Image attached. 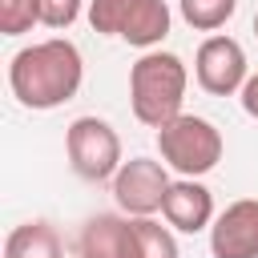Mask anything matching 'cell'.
<instances>
[{
  "instance_id": "8992f818",
  "label": "cell",
  "mask_w": 258,
  "mask_h": 258,
  "mask_svg": "<svg viewBox=\"0 0 258 258\" xmlns=\"http://www.w3.org/2000/svg\"><path fill=\"white\" fill-rule=\"evenodd\" d=\"M169 194V165L153 157H129L113 177V198L129 218H153Z\"/></svg>"
},
{
  "instance_id": "3957f363",
  "label": "cell",
  "mask_w": 258,
  "mask_h": 258,
  "mask_svg": "<svg viewBox=\"0 0 258 258\" xmlns=\"http://www.w3.org/2000/svg\"><path fill=\"white\" fill-rule=\"evenodd\" d=\"M169 4L165 0H89V24L101 36L129 40L137 48L161 44L169 36Z\"/></svg>"
},
{
  "instance_id": "2e32d148",
  "label": "cell",
  "mask_w": 258,
  "mask_h": 258,
  "mask_svg": "<svg viewBox=\"0 0 258 258\" xmlns=\"http://www.w3.org/2000/svg\"><path fill=\"white\" fill-rule=\"evenodd\" d=\"M238 97H242V109L258 121V73H250V81L242 85V93H238Z\"/></svg>"
},
{
  "instance_id": "277c9868",
  "label": "cell",
  "mask_w": 258,
  "mask_h": 258,
  "mask_svg": "<svg viewBox=\"0 0 258 258\" xmlns=\"http://www.w3.org/2000/svg\"><path fill=\"white\" fill-rule=\"evenodd\" d=\"M157 149L161 161L169 169H177L181 177H202L222 161V133L214 121L198 117V113H181L169 125L157 129Z\"/></svg>"
},
{
  "instance_id": "4fadbf2b",
  "label": "cell",
  "mask_w": 258,
  "mask_h": 258,
  "mask_svg": "<svg viewBox=\"0 0 258 258\" xmlns=\"http://www.w3.org/2000/svg\"><path fill=\"white\" fill-rule=\"evenodd\" d=\"M137 230V258H177V238L169 226L153 218H133Z\"/></svg>"
},
{
  "instance_id": "e0dca14e",
  "label": "cell",
  "mask_w": 258,
  "mask_h": 258,
  "mask_svg": "<svg viewBox=\"0 0 258 258\" xmlns=\"http://www.w3.org/2000/svg\"><path fill=\"white\" fill-rule=\"evenodd\" d=\"M254 36H258V12H254Z\"/></svg>"
},
{
  "instance_id": "9c48e42d",
  "label": "cell",
  "mask_w": 258,
  "mask_h": 258,
  "mask_svg": "<svg viewBox=\"0 0 258 258\" xmlns=\"http://www.w3.org/2000/svg\"><path fill=\"white\" fill-rule=\"evenodd\" d=\"M161 214H165L169 230H177V234L210 230L214 226V194L198 177H177V181H169V194H165Z\"/></svg>"
},
{
  "instance_id": "5b68a950",
  "label": "cell",
  "mask_w": 258,
  "mask_h": 258,
  "mask_svg": "<svg viewBox=\"0 0 258 258\" xmlns=\"http://www.w3.org/2000/svg\"><path fill=\"white\" fill-rule=\"evenodd\" d=\"M64 153H69V165L85 181H109L125 165L121 137L105 117H77L64 129Z\"/></svg>"
},
{
  "instance_id": "30bf717a",
  "label": "cell",
  "mask_w": 258,
  "mask_h": 258,
  "mask_svg": "<svg viewBox=\"0 0 258 258\" xmlns=\"http://www.w3.org/2000/svg\"><path fill=\"white\" fill-rule=\"evenodd\" d=\"M81 254L89 258H137V230L133 218L97 214L81 226Z\"/></svg>"
},
{
  "instance_id": "52a82bcc",
  "label": "cell",
  "mask_w": 258,
  "mask_h": 258,
  "mask_svg": "<svg viewBox=\"0 0 258 258\" xmlns=\"http://www.w3.org/2000/svg\"><path fill=\"white\" fill-rule=\"evenodd\" d=\"M194 77L206 93L214 97H230V93H242V85L250 81V69H246V52L234 36H206L198 44V56H194Z\"/></svg>"
},
{
  "instance_id": "ba28073f",
  "label": "cell",
  "mask_w": 258,
  "mask_h": 258,
  "mask_svg": "<svg viewBox=\"0 0 258 258\" xmlns=\"http://www.w3.org/2000/svg\"><path fill=\"white\" fill-rule=\"evenodd\" d=\"M214 258H258V198L230 202L210 226Z\"/></svg>"
},
{
  "instance_id": "ac0fdd59",
  "label": "cell",
  "mask_w": 258,
  "mask_h": 258,
  "mask_svg": "<svg viewBox=\"0 0 258 258\" xmlns=\"http://www.w3.org/2000/svg\"><path fill=\"white\" fill-rule=\"evenodd\" d=\"M81 258H89V254H81Z\"/></svg>"
},
{
  "instance_id": "8fae6325",
  "label": "cell",
  "mask_w": 258,
  "mask_h": 258,
  "mask_svg": "<svg viewBox=\"0 0 258 258\" xmlns=\"http://www.w3.org/2000/svg\"><path fill=\"white\" fill-rule=\"evenodd\" d=\"M4 258H64V242H60L56 226H48L44 218H32V222H20L8 230Z\"/></svg>"
},
{
  "instance_id": "7c38bea8",
  "label": "cell",
  "mask_w": 258,
  "mask_h": 258,
  "mask_svg": "<svg viewBox=\"0 0 258 258\" xmlns=\"http://www.w3.org/2000/svg\"><path fill=\"white\" fill-rule=\"evenodd\" d=\"M177 12L194 32H218L238 12V0H177Z\"/></svg>"
},
{
  "instance_id": "5bb4252c",
  "label": "cell",
  "mask_w": 258,
  "mask_h": 258,
  "mask_svg": "<svg viewBox=\"0 0 258 258\" xmlns=\"http://www.w3.org/2000/svg\"><path fill=\"white\" fill-rule=\"evenodd\" d=\"M32 24H40L36 0H0V32L4 36H20Z\"/></svg>"
},
{
  "instance_id": "9a60e30c",
  "label": "cell",
  "mask_w": 258,
  "mask_h": 258,
  "mask_svg": "<svg viewBox=\"0 0 258 258\" xmlns=\"http://www.w3.org/2000/svg\"><path fill=\"white\" fill-rule=\"evenodd\" d=\"M81 8H85V0H36L40 24H48V28H69L81 16Z\"/></svg>"
},
{
  "instance_id": "6da1fadb",
  "label": "cell",
  "mask_w": 258,
  "mask_h": 258,
  "mask_svg": "<svg viewBox=\"0 0 258 258\" xmlns=\"http://www.w3.org/2000/svg\"><path fill=\"white\" fill-rule=\"evenodd\" d=\"M85 81L81 48L64 36L36 40L8 60V89L24 109H56L77 97Z\"/></svg>"
},
{
  "instance_id": "7a4b0ae2",
  "label": "cell",
  "mask_w": 258,
  "mask_h": 258,
  "mask_svg": "<svg viewBox=\"0 0 258 258\" xmlns=\"http://www.w3.org/2000/svg\"><path fill=\"white\" fill-rule=\"evenodd\" d=\"M185 85L189 73L181 64V56L173 52H145L133 69H129V105L133 117L149 129L169 125L173 117H181V101H185Z\"/></svg>"
}]
</instances>
